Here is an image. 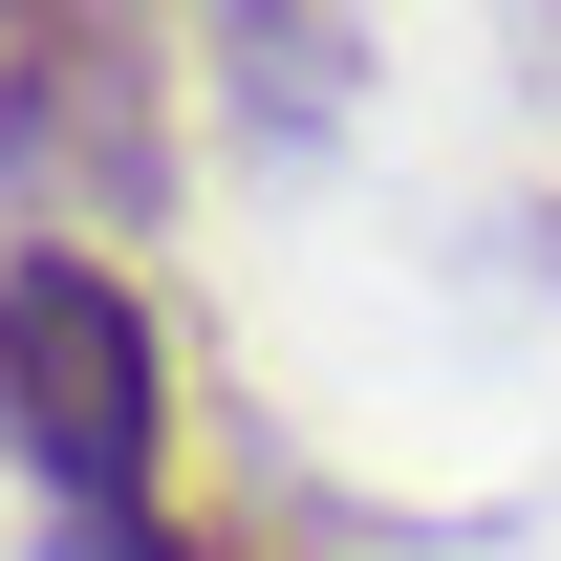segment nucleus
I'll use <instances>...</instances> for the list:
<instances>
[{"label":"nucleus","mask_w":561,"mask_h":561,"mask_svg":"<svg viewBox=\"0 0 561 561\" xmlns=\"http://www.w3.org/2000/svg\"><path fill=\"white\" fill-rule=\"evenodd\" d=\"M346 66H367V22L346 0H216V87H238V130H346Z\"/></svg>","instance_id":"nucleus-3"},{"label":"nucleus","mask_w":561,"mask_h":561,"mask_svg":"<svg viewBox=\"0 0 561 561\" xmlns=\"http://www.w3.org/2000/svg\"><path fill=\"white\" fill-rule=\"evenodd\" d=\"M0 22H22V0H0Z\"/></svg>","instance_id":"nucleus-5"},{"label":"nucleus","mask_w":561,"mask_h":561,"mask_svg":"<svg viewBox=\"0 0 561 561\" xmlns=\"http://www.w3.org/2000/svg\"><path fill=\"white\" fill-rule=\"evenodd\" d=\"M173 44L151 0H22L0 22V216L22 238H151L173 216Z\"/></svg>","instance_id":"nucleus-2"},{"label":"nucleus","mask_w":561,"mask_h":561,"mask_svg":"<svg viewBox=\"0 0 561 561\" xmlns=\"http://www.w3.org/2000/svg\"><path fill=\"white\" fill-rule=\"evenodd\" d=\"M44 561H216L173 496H108V518H44Z\"/></svg>","instance_id":"nucleus-4"},{"label":"nucleus","mask_w":561,"mask_h":561,"mask_svg":"<svg viewBox=\"0 0 561 561\" xmlns=\"http://www.w3.org/2000/svg\"><path fill=\"white\" fill-rule=\"evenodd\" d=\"M0 454L44 518L173 496V324L108 238H0Z\"/></svg>","instance_id":"nucleus-1"}]
</instances>
